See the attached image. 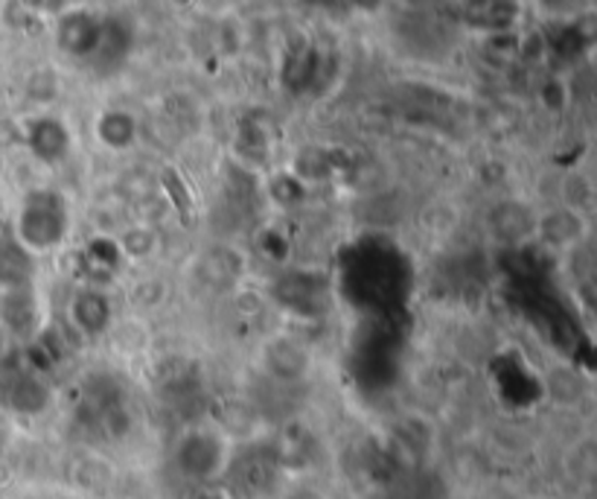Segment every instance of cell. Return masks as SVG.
<instances>
[{
    "instance_id": "obj_11",
    "label": "cell",
    "mask_w": 597,
    "mask_h": 499,
    "mask_svg": "<svg viewBox=\"0 0 597 499\" xmlns=\"http://www.w3.org/2000/svg\"><path fill=\"white\" fill-rule=\"evenodd\" d=\"M131 50V30L126 26V21L120 18H105L103 21V35H99V44H96L94 59H99L103 65H120Z\"/></svg>"
},
{
    "instance_id": "obj_7",
    "label": "cell",
    "mask_w": 597,
    "mask_h": 499,
    "mask_svg": "<svg viewBox=\"0 0 597 499\" xmlns=\"http://www.w3.org/2000/svg\"><path fill=\"white\" fill-rule=\"evenodd\" d=\"M26 147L42 164H59L70 152L68 126L56 117H38L26 129Z\"/></svg>"
},
{
    "instance_id": "obj_12",
    "label": "cell",
    "mask_w": 597,
    "mask_h": 499,
    "mask_svg": "<svg viewBox=\"0 0 597 499\" xmlns=\"http://www.w3.org/2000/svg\"><path fill=\"white\" fill-rule=\"evenodd\" d=\"M539 234L546 236V243L551 245H569L581 234V219L569 213V210H557V213L539 222Z\"/></svg>"
},
{
    "instance_id": "obj_5",
    "label": "cell",
    "mask_w": 597,
    "mask_h": 499,
    "mask_svg": "<svg viewBox=\"0 0 597 499\" xmlns=\"http://www.w3.org/2000/svg\"><path fill=\"white\" fill-rule=\"evenodd\" d=\"M105 18L87 12V9H73L68 15L59 18L56 26V42L73 59H94L96 44L103 35Z\"/></svg>"
},
{
    "instance_id": "obj_13",
    "label": "cell",
    "mask_w": 597,
    "mask_h": 499,
    "mask_svg": "<svg viewBox=\"0 0 597 499\" xmlns=\"http://www.w3.org/2000/svg\"><path fill=\"white\" fill-rule=\"evenodd\" d=\"M283 365H289L286 376L303 374V368H306V357H303V350L286 339H280L278 345L269 350V368H274V371L280 374V371H283Z\"/></svg>"
},
{
    "instance_id": "obj_1",
    "label": "cell",
    "mask_w": 597,
    "mask_h": 499,
    "mask_svg": "<svg viewBox=\"0 0 597 499\" xmlns=\"http://www.w3.org/2000/svg\"><path fill=\"white\" fill-rule=\"evenodd\" d=\"M341 289L355 310L382 322L406 304L411 263L388 240H362L341 260Z\"/></svg>"
},
{
    "instance_id": "obj_4",
    "label": "cell",
    "mask_w": 597,
    "mask_h": 499,
    "mask_svg": "<svg viewBox=\"0 0 597 499\" xmlns=\"http://www.w3.org/2000/svg\"><path fill=\"white\" fill-rule=\"evenodd\" d=\"M397 348L388 333H379L367 341H359L353 350V374L359 376V383L379 388V385H390L397 376Z\"/></svg>"
},
{
    "instance_id": "obj_14",
    "label": "cell",
    "mask_w": 597,
    "mask_h": 499,
    "mask_svg": "<svg viewBox=\"0 0 597 499\" xmlns=\"http://www.w3.org/2000/svg\"><path fill=\"white\" fill-rule=\"evenodd\" d=\"M3 444H7V423L0 420V450H3Z\"/></svg>"
},
{
    "instance_id": "obj_3",
    "label": "cell",
    "mask_w": 597,
    "mask_h": 499,
    "mask_svg": "<svg viewBox=\"0 0 597 499\" xmlns=\"http://www.w3.org/2000/svg\"><path fill=\"white\" fill-rule=\"evenodd\" d=\"M175 462L184 476L190 479H210L227 467V446L219 432L213 429H196L182 438L175 450Z\"/></svg>"
},
{
    "instance_id": "obj_6",
    "label": "cell",
    "mask_w": 597,
    "mask_h": 499,
    "mask_svg": "<svg viewBox=\"0 0 597 499\" xmlns=\"http://www.w3.org/2000/svg\"><path fill=\"white\" fill-rule=\"evenodd\" d=\"M278 301L301 315L318 313L327 301V283L309 271H292L278 283Z\"/></svg>"
},
{
    "instance_id": "obj_10",
    "label": "cell",
    "mask_w": 597,
    "mask_h": 499,
    "mask_svg": "<svg viewBox=\"0 0 597 499\" xmlns=\"http://www.w3.org/2000/svg\"><path fill=\"white\" fill-rule=\"evenodd\" d=\"M96 138H99V143L105 149H114V152L129 149L138 140V120H134V114L122 112V108H108V112H103L99 120H96Z\"/></svg>"
},
{
    "instance_id": "obj_2",
    "label": "cell",
    "mask_w": 597,
    "mask_h": 499,
    "mask_svg": "<svg viewBox=\"0 0 597 499\" xmlns=\"http://www.w3.org/2000/svg\"><path fill=\"white\" fill-rule=\"evenodd\" d=\"M70 231L68 199L56 190L26 193L15 217V236L26 252H56Z\"/></svg>"
},
{
    "instance_id": "obj_8",
    "label": "cell",
    "mask_w": 597,
    "mask_h": 499,
    "mask_svg": "<svg viewBox=\"0 0 597 499\" xmlns=\"http://www.w3.org/2000/svg\"><path fill=\"white\" fill-rule=\"evenodd\" d=\"M231 473V485L239 497L257 499L274 485V462L266 453L239 455V462L225 467Z\"/></svg>"
},
{
    "instance_id": "obj_9",
    "label": "cell",
    "mask_w": 597,
    "mask_h": 499,
    "mask_svg": "<svg viewBox=\"0 0 597 499\" xmlns=\"http://www.w3.org/2000/svg\"><path fill=\"white\" fill-rule=\"evenodd\" d=\"M70 318L85 336H103L112 324V301L99 289H82L70 301Z\"/></svg>"
}]
</instances>
